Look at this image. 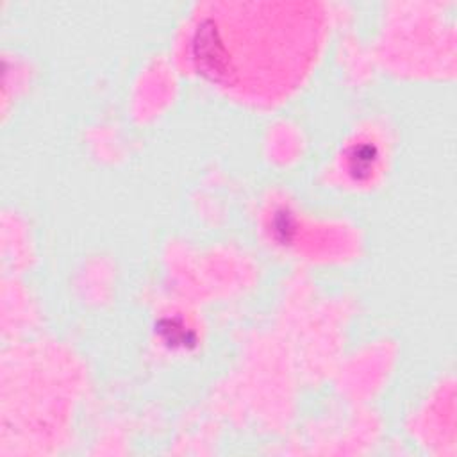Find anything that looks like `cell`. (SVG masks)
Returning a JSON list of instances; mask_svg holds the SVG:
<instances>
[{
	"label": "cell",
	"mask_w": 457,
	"mask_h": 457,
	"mask_svg": "<svg viewBox=\"0 0 457 457\" xmlns=\"http://www.w3.org/2000/svg\"><path fill=\"white\" fill-rule=\"evenodd\" d=\"M323 16L300 2H225L195 27L193 61L211 82L252 96L295 87L318 55Z\"/></svg>",
	"instance_id": "1"
}]
</instances>
